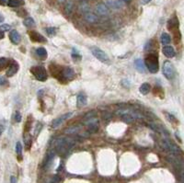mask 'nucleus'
Wrapping results in <instances>:
<instances>
[{"mask_svg":"<svg viewBox=\"0 0 184 183\" xmlns=\"http://www.w3.org/2000/svg\"><path fill=\"white\" fill-rule=\"evenodd\" d=\"M150 89H151V86L148 83H143L141 86H140V88H139V91H140V93H141L142 95L148 94Z\"/></svg>","mask_w":184,"mask_h":183,"instance_id":"obj_19","label":"nucleus"},{"mask_svg":"<svg viewBox=\"0 0 184 183\" xmlns=\"http://www.w3.org/2000/svg\"><path fill=\"white\" fill-rule=\"evenodd\" d=\"M29 36H30V39L33 42H45L46 41V39L37 31H33V30L30 31Z\"/></svg>","mask_w":184,"mask_h":183,"instance_id":"obj_8","label":"nucleus"},{"mask_svg":"<svg viewBox=\"0 0 184 183\" xmlns=\"http://www.w3.org/2000/svg\"><path fill=\"white\" fill-rule=\"evenodd\" d=\"M166 117L168 118V121H170V122H177V120H176V118L173 116L172 114H168V113H166ZM177 123V122H176Z\"/></svg>","mask_w":184,"mask_h":183,"instance_id":"obj_35","label":"nucleus"},{"mask_svg":"<svg viewBox=\"0 0 184 183\" xmlns=\"http://www.w3.org/2000/svg\"><path fill=\"white\" fill-rule=\"evenodd\" d=\"M9 30H10V26L8 24H3V25L0 26V30L3 31V32L4 31H7Z\"/></svg>","mask_w":184,"mask_h":183,"instance_id":"obj_34","label":"nucleus"},{"mask_svg":"<svg viewBox=\"0 0 184 183\" xmlns=\"http://www.w3.org/2000/svg\"><path fill=\"white\" fill-rule=\"evenodd\" d=\"M121 118H122V120L124 122H127V123H132L134 122V118L133 117L132 114H130V113H124V114H122L120 115Z\"/></svg>","mask_w":184,"mask_h":183,"instance_id":"obj_21","label":"nucleus"},{"mask_svg":"<svg viewBox=\"0 0 184 183\" xmlns=\"http://www.w3.org/2000/svg\"><path fill=\"white\" fill-rule=\"evenodd\" d=\"M80 9L82 10L83 12H89L88 10H89V6L86 5V4H82L80 6Z\"/></svg>","mask_w":184,"mask_h":183,"instance_id":"obj_36","label":"nucleus"},{"mask_svg":"<svg viewBox=\"0 0 184 183\" xmlns=\"http://www.w3.org/2000/svg\"><path fill=\"white\" fill-rule=\"evenodd\" d=\"M78 130H79L78 126H73V127H70V128L67 129L64 133H66V134H75V133H77Z\"/></svg>","mask_w":184,"mask_h":183,"instance_id":"obj_28","label":"nucleus"},{"mask_svg":"<svg viewBox=\"0 0 184 183\" xmlns=\"http://www.w3.org/2000/svg\"><path fill=\"white\" fill-rule=\"evenodd\" d=\"M4 17H3V15H1V14H0V23H1V22H3V21H4Z\"/></svg>","mask_w":184,"mask_h":183,"instance_id":"obj_43","label":"nucleus"},{"mask_svg":"<svg viewBox=\"0 0 184 183\" xmlns=\"http://www.w3.org/2000/svg\"><path fill=\"white\" fill-rule=\"evenodd\" d=\"M96 12L100 16H108L110 13V10H109V7H107V5L99 4L96 7Z\"/></svg>","mask_w":184,"mask_h":183,"instance_id":"obj_11","label":"nucleus"},{"mask_svg":"<svg viewBox=\"0 0 184 183\" xmlns=\"http://www.w3.org/2000/svg\"><path fill=\"white\" fill-rule=\"evenodd\" d=\"M168 29L171 31H173L174 30H179V20L177 18H170L168 21Z\"/></svg>","mask_w":184,"mask_h":183,"instance_id":"obj_16","label":"nucleus"},{"mask_svg":"<svg viewBox=\"0 0 184 183\" xmlns=\"http://www.w3.org/2000/svg\"><path fill=\"white\" fill-rule=\"evenodd\" d=\"M16 153L20 156L21 153H22V145H21L20 142H18L17 145H16Z\"/></svg>","mask_w":184,"mask_h":183,"instance_id":"obj_31","label":"nucleus"},{"mask_svg":"<svg viewBox=\"0 0 184 183\" xmlns=\"http://www.w3.org/2000/svg\"><path fill=\"white\" fill-rule=\"evenodd\" d=\"M64 1H66V0H58V2H61V3L64 2Z\"/></svg>","mask_w":184,"mask_h":183,"instance_id":"obj_45","label":"nucleus"},{"mask_svg":"<svg viewBox=\"0 0 184 183\" xmlns=\"http://www.w3.org/2000/svg\"><path fill=\"white\" fill-rule=\"evenodd\" d=\"M122 1L123 3H130V2H131V0H122Z\"/></svg>","mask_w":184,"mask_h":183,"instance_id":"obj_44","label":"nucleus"},{"mask_svg":"<svg viewBox=\"0 0 184 183\" xmlns=\"http://www.w3.org/2000/svg\"><path fill=\"white\" fill-rule=\"evenodd\" d=\"M23 24H24L26 27H28V28L34 27V26H35V21H34V19L32 18L29 17V18H26L23 20Z\"/></svg>","mask_w":184,"mask_h":183,"instance_id":"obj_25","label":"nucleus"},{"mask_svg":"<svg viewBox=\"0 0 184 183\" xmlns=\"http://www.w3.org/2000/svg\"><path fill=\"white\" fill-rule=\"evenodd\" d=\"M53 157H55V151H50L47 154V156L44 159V164H43L44 165V168H48V166L51 164V162L52 161Z\"/></svg>","mask_w":184,"mask_h":183,"instance_id":"obj_20","label":"nucleus"},{"mask_svg":"<svg viewBox=\"0 0 184 183\" xmlns=\"http://www.w3.org/2000/svg\"><path fill=\"white\" fill-rule=\"evenodd\" d=\"M24 4V0H8L7 5L11 7H20Z\"/></svg>","mask_w":184,"mask_h":183,"instance_id":"obj_24","label":"nucleus"},{"mask_svg":"<svg viewBox=\"0 0 184 183\" xmlns=\"http://www.w3.org/2000/svg\"><path fill=\"white\" fill-rule=\"evenodd\" d=\"M162 52H163L164 55L166 57H168V58H172V57H174L175 55H176L174 48L171 47V46H168V45L163 47V49H162Z\"/></svg>","mask_w":184,"mask_h":183,"instance_id":"obj_14","label":"nucleus"},{"mask_svg":"<svg viewBox=\"0 0 184 183\" xmlns=\"http://www.w3.org/2000/svg\"><path fill=\"white\" fill-rule=\"evenodd\" d=\"M90 51L92 52V55L98 60H100V62H102L104 63H110L109 56L107 55V53L105 52H103L100 48H98V47H92L90 49Z\"/></svg>","mask_w":184,"mask_h":183,"instance_id":"obj_4","label":"nucleus"},{"mask_svg":"<svg viewBox=\"0 0 184 183\" xmlns=\"http://www.w3.org/2000/svg\"><path fill=\"white\" fill-rule=\"evenodd\" d=\"M75 77V72L70 67H66L63 70H61V77L67 80H71Z\"/></svg>","mask_w":184,"mask_h":183,"instance_id":"obj_10","label":"nucleus"},{"mask_svg":"<svg viewBox=\"0 0 184 183\" xmlns=\"http://www.w3.org/2000/svg\"><path fill=\"white\" fill-rule=\"evenodd\" d=\"M162 146H163L167 151L173 155H178L180 153V149L177 147L171 141H169L168 139H163L162 140Z\"/></svg>","mask_w":184,"mask_h":183,"instance_id":"obj_5","label":"nucleus"},{"mask_svg":"<svg viewBox=\"0 0 184 183\" xmlns=\"http://www.w3.org/2000/svg\"><path fill=\"white\" fill-rule=\"evenodd\" d=\"M8 60L5 57H1L0 58V71H2L4 69H6L8 66Z\"/></svg>","mask_w":184,"mask_h":183,"instance_id":"obj_26","label":"nucleus"},{"mask_svg":"<svg viewBox=\"0 0 184 183\" xmlns=\"http://www.w3.org/2000/svg\"><path fill=\"white\" fill-rule=\"evenodd\" d=\"M10 183H17V179L14 176L10 177Z\"/></svg>","mask_w":184,"mask_h":183,"instance_id":"obj_38","label":"nucleus"},{"mask_svg":"<svg viewBox=\"0 0 184 183\" xmlns=\"http://www.w3.org/2000/svg\"><path fill=\"white\" fill-rule=\"evenodd\" d=\"M3 132H4V127H3L2 125H0V136L2 135Z\"/></svg>","mask_w":184,"mask_h":183,"instance_id":"obj_41","label":"nucleus"},{"mask_svg":"<svg viewBox=\"0 0 184 183\" xmlns=\"http://www.w3.org/2000/svg\"><path fill=\"white\" fill-rule=\"evenodd\" d=\"M4 36H5V35H4V32L0 30V40L3 39V38H4Z\"/></svg>","mask_w":184,"mask_h":183,"instance_id":"obj_42","label":"nucleus"},{"mask_svg":"<svg viewBox=\"0 0 184 183\" xmlns=\"http://www.w3.org/2000/svg\"><path fill=\"white\" fill-rule=\"evenodd\" d=\"M82 1H83V2H86V1H88V0H82Z\"/></svg>","mask_w":184,"mask_h":183,"instance_id":"obj_46","label":"nucleus"},{"mask_svg":"<svg viewBox=\"0 0 184 183\" xmlns=\"http://www.w3.org/2000/svg\"><path fill=\"white\" fill-rule=\"evenodd\" d=\"M9 39L11 41V42L13 44H18L20 42V35L18 34V32L16 30H13L12 31H10L9 33Z\"/></svg>","mask_w":184,"mask_h":183,"instance_id":"obj_13","label":"nucleus"},{"mask_svg":"<svg viewBox=\"0 0 184 183\" xmlns=\"http://www.w3.org/2000/svg\"><path fill=\"white\" fill-rule=\"evenodd\" d=\"M160 41H161L162 44L168 45V44H170L171 38H170V36L168 33H165V32H164V33H162L161 36H160Z\"/></svg>","mask_w":184,"mask_h":183,"instance_id":"obj_23","label":"nucleus"},{"mask_svg":"<svg viewBox=\"0 0 184 183\" xmlns=\"http://www.w3.org/2000/svg\"><path fill=\"white\" fill-rule=\"evenodd\" d=\"M73 2L72 1H67V5H66V7H64V9H66V13L67 15H70L71 12H72V10H73Z\"/></svg>","mask_w":184,"mask_h":183,"instance_id":"obj_27","label":"nucleus"},{"mask_svg":"<svg viewBox=\"0 0 184 183\" xmlns=\"http://www.w3.org/2000/svg\"><path fill=\"white\" fill-rule=\"evenodd\" d=\"M25 145H26V149L29 150L30 147L31 146V138H30V136H26L25 137Z\"/></svg>","mask_w":184,"mask_h":183,"instance_id":"obj_32","label":"nucleus"},{"mask_svg":"<svg viewBox=\"0 0 184 183\" xmlns=\"http://www.w3.org/2000/svg\"><path fill=\"white\" fill-rule=\"evenodd\" d=\"M162 72H163V75L165 76V77L167 79H172L175 77V68L173 66L172 63H170L169 61H166L163 64V68H162Z\"/></svg>","mask_w":184,"mask_h":183,"instance_id":"obj_3","label":"nucleus"},{"mask_svg":"<svg viewBox=\"0 0 184 183\" xmlns=\"http://www.w3.org/2000/svg\"><path fill=\"white\" fill-rule=\"evenodd\" d=\"M36 53H37V55L42 60L47 58V51L45 50V48H43V47L37 48L36 49Z\"/></svg>","mask_w":184,"mask_h":183,"instance_id":"obj_22","label":"nucleus"},{"mask_svg":"<svg viewBox=\"0 0 184 183\" xmlns=\"http://www.w3.org/2000/svg\"><path fill=\"white\" fill-rule=\"evenodd\" d=\"M84 124L86 125V127H88V132L90 134L96 133L99 130V121L98 119H96L95 117L86 120V121H84Z\"/></svg>","mask_w":184,"mask_h":183,"instance_id":"obj_6","label":"nucleus"},{"mask_svg":"<svg viewBox=\"0 0 184 183\" xmlns=\"http://www.w3.org/2000/svg\"><path fill=\"white\" fill-rule=\"evenodd\" d=\"M72 115H73V112H67V113H64V114L61 115L60 117L56 118L55 120L52 121V124H51V127L53 128V129L59 127L61 124H63L67 120H68L69 118H71Z\"/></svg>","mask_w":184,"mask_h":183,"instance_id":"obj_7","label":"nucleus"},{"mask_svg":"<svg viewBox=\"0 0 184 183\" xmlns=\"http://www.w3.org/2000/svg\"><path fill=\"white\" fill-rule=\"evenodd\" d=\"M18 68H19L18 63L17 62H12L11 63L9 64V66H8V68H7V73H6L7 77H13L14 75L17 74V72L18 71Z\"/></svg>","mask_w":184,"mask_h":183,"instance_id":"obj_9","label":"nucleus"},{"mask_svg":"<svg viewBox=\"0 0 184 183\" xmlns=\"http://www.w3.org/2000/svg\"><path fill=\"white\" fill-rule=\"evenodd\" d=\"M14 119L16 121V122H21V114L19 111H16L15 112V115H14Z\"/></svg>","mask_w":184,"mask_h":183,"instance_id":"obj_33","label":"nucleus"},{"mask_svg":"<svg viewBox=\"0 0 184 183\" xmlns=\"http://www.w3.org/2000/svg\"><path fill=\"white\" fill-rule=\"evenodd\" d=\"M8 0H0V5H6L7 4Z\"/></svg>","mask_w":184,"mask_h":183,"instance_id":"obj_40","label":"nucleus"},{"mask_svg":"<svg viewBox=\"0 0 184 183\" xmlns=\"http://www.w3.org/2000/svg\"><path fill=\"white\" fill-rule=\"evenodd\" d=\"M88 103V98L84 93H79L77 98V106L78 108H82Z\"/></svg>","mask_w":184,"mask_h":183,"instance_id":"obj_12","label":"nucleus"},{"mask_svg":"<svg viewBox=\"0 0 184 183\" xmlns=\"http://www.w3.org/2000/svg\"><path fill=\"white\" fill-rule=\"evenodd\" d=\"M6 84H7V79L5 77H0V85L3 86V85H6Z\"/></svg>","mask_w":184,"mask_h":183,"instance_id":"obj_37","label":"nucleus"},{"mask_svg":"<svg viewBox=\"0 0 184 183\" xmlns=\"http://www.w3.org/2000/svg\"><path fill=\"white\" fill-rule=\"evenodd\" d=\"M144 63L150 73L152 74L157 73L159 68V63H158V57L157 53H148Z\"/></svg>","mask_w":184,"mask_h":183,"instance_id":"obj_1","label":"nucleus"},{"mask_svg":"<svg viewBox=\"0 0 184 183\" xmlns=\"http://www.w3.org/2000/svg\"><path fill=\"white\" fill-rule=\"evenodd\" d=\"M149 2H151V0H141V3H142L143 5L148 4Z\"/></svg>","mask_w":184,"mask_h":183,"instance_id":"obj_39","label":"nucleus"},{"mask_svg":"<svg viewBox=\"0 0 184 183\" xmlns=\"http://www.w3.org/2000/svg\"><path fill=\"white\" fill-rule=\"evenodd\" d=\"M46 32L50 35V36H53V35H55L56 33V30L55 28H52V27H49V28H46Z\"/></svg>","mask_w":184,"mask_h":183,"instance_id":"obj_30","label":"nucleus"},{"mask_svg":"<svg viewBox=\"0 0 184 183\" xmlns=\"http://www.w3.org/2000/svg\"><path fill=\"white\" fill-rule=\"evenodd\" d=\"M85 19L89 23H96V22H98V20H99L97 15L92 12H86L85 14Z\"/></svg>","mask_w":184,"mask_h":183,"instance_id":"obj_17","label":"nucleus"},{"mask_svg":"<svg viewBox=\"0 0 184 183\" xmlns=\"http://www.w3.org/2000/svg\"><path fill=\"white\" fill-rule=\"evenodd\" d=\"M30 72L39 81L43 82L47 79V72L43 66H33L30 68Z\"/></svg>","mask_w":184,"mask_h":183,"instance_id":"obj_2","label":"nucleus"},{"mask_svg":"<svg viewBox=\"0 0 184 183\" xmlns=\"http://www.w3.org/2000/svg\"><path fill=\"white\" fill-rule=\"evenodd\" d=\"M134 66L136 67V69L139 71V72H142V73H145L146 71V66H145V63L142 59H136L134 61Z\"/></svg>","mask_w":184,"mask_h":183,"instance_id":"obj_18","label":"nucleus"},{"mask_svg":"<svg viewBox=\"0 0 184 183\" xmlns=\"http://www.w3.org/2000/svg\"><path fill=\"white\" fill-rule=\"evenodd\" d=\"M108 6L113 9H119L123 7V2L122 0H109L107 2Z\"/></svg>","mask_w":184,"mask_h":183,"instance_id":"obj_15","label":"nucleus"},{"mask_svg":"<svg viewBox=\"0 0 184 183\" xmlns=\"http://www.w3.org/2000/svg\"><path fill=\"white\" fill-rule=\"evenodd\" d=\"M95 115H96V111H90L89 112H88V113H86V114L84 116V121L91 119V118L95 117Z\"/></svg>","mask_w":184,"mask_h":183,"instance_id":"obj_29","label":"nucleus"}]
</instances>
